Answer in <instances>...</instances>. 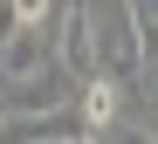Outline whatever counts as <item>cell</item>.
I'll return each mask as SVG.
<instances>
[{
  "mask_svg": "<svg viewBox=\"0 0 158 144\" xmlns=\"http://www.w3.org/2000/svg\"><path fill=\"white\" fill-rule=\"evenodd\" d=\"M48 35H55V62H62L76 82L103 69V55H96V7H89V0H69Z\"/></svg>",
  "mask_w": 158,
  "mask_h": 144,
  "instance_id": "cell-1",
  "label": "cell"
},
{
  "mask_svg": "<svg viewBox=\"0 0 158 144\" xmlns=\"http://www.w3.org/2000/svg\"><path fill=\"white\" fill-rule=\"evenodd\" d=\"M96 55L110 62V76H131V82H138V69H144V35H138V21H131L124 0H110V7L96 14Z\"/></svg>",
  "mask_w": 158,
  "mask_h": 144,
  "instance_id": "cell-2",
  "label": "cell"
},
{
  "mask_svg": "<svg viewBox=\"0 0 158 144\" xmlns=\"http://www.w3.org/2000/svg\"><path fill=\"white\" fill-rule=\"evenodd\" d=\"M48 69H62L48 27H14V35L0 41V82H35V76H48Z\"/></svg>",
  "mask_w": 158,
  "mask_h": 144,
  "instance_id": "cell-3",
  "label": "cell"
},
{
  "mask_svg": "<svg viewBox=\"0 0 158 144\" xmlns=\"http://www.w3.org/2000/svg\"><path fill=\"white\" fill-rule=\"evenodd\" d=\"M76 117H83L96 137L117 124V76H110V69H96V76H83V82H76Z\"/></svg>",
  "mask_w": 158,
  "mask_h": 144,
  "instance_id": "cell-4",
  "label": "cell"
},
{
  "mask_svg": "<svg viewBox=\"0 0 158 144\" xmlns=\"http://www.w3.org/2000/svg\"><path fill=\"white\" fill-rule=\"evenodd\" d=\"M138 96H144V110L158 117V48L144 55V69H138Z\"/></svg>",
  "mask_w": 158,
  "mask_h": 144,
  "instance_id": "cell-5",
  "label": "cell"
},
{
  "mask_svg": "<svg viewBox=\"0 0 158 144\" xmlns=\"http://www.w3.org/2000/svg\"><path fill=\"white\" fill-rule=\"evenodd\" d=\"M7 7H14L21 27H48V7H55V0H7Z\"/></svg>",
  "mask_w": 158,
  "mask_h": 144,
  "instance_id": "cell-6",
  "label": "cell"
},
{
  "mask_svg": "<svg viewBox=\"0 0 158 144\" xmlns=\"http://www.w3.org/2000/svg\"><path fill=\"white\" fill-rule=\"evenodd\" d=\"M110 144H158V130H138V124H131V130H110Z\"/></svg>",
  "mask_w": 158,
  "mask_h": 144,
  "instance_id": "cell-7",
  "label": "cell"
},
{
  "mask_svg": "<svg viewBox=\"0 0 158 144\" xmlns=\"http://www.w3.org/2000/svg\"><path fill=\"white\" fill-rule=\"evenodd\" d=\"M0 137H7V89H0Z\"/></svg>",
  "mask_w": 158,
  "mask_h": 144,
  "instance_id": "cell-8",
  "label": "cell"
},
{
  "mask_svg": "<svg viewBox=\"0 0 158 144\" xmlns=\"http://www.w3.org/2000/svg\"><path fill=\"white\" fill-rule=\"evenodd\" d=\"M151 124H158V117H151Z\"/></svg>",
  "mask_w": 158,
  "mask_h": 144,
  "instance_id": "cell-9",
  "label": "cell"
}]
</instances>
